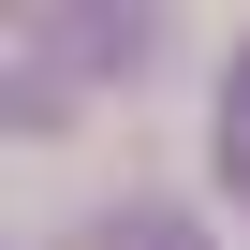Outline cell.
I'll list each match as a JSON object with an SVG mask.
<instances>
[{"label": "cell", "mask_w": 250, "mask_h": 250, "mask_svg": "<svg viewBox=\"0 0 250 250\" xmlns=\"http://www.w3.org/2000/svg\"><path fill=\"white\" fill-rule=\"evenodd\" d=\"M118 250H191V221H133V235H118Z\"/></svg>", "instance_id": "cell-2"}, {"label": "cell", "mask_w": 250, "mask_h": 250, "mask_svg": "<svg viewBox=\"0 0 250 250\" xmlns=\"http://www.w3.org/2000/svg\"><path fill=\"white\" fill-rule=\"evenodd\" d=\"M221 191L250 206V30H235V59H221Z\"/></svg>", "instance_id": "cell-1"}]
</instances>
